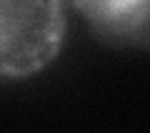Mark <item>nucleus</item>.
Segmentation results:
<instances>
[{
    "mask_svg": "<svg viewBox=\"0 0 150 133\" xmlns=\"http://www.w3.org/2000/svg\"><path fill=\"white\" fill-rule=\"evenodd\" d=\"M65 0H0V75L23 78L58 55Z\"/></svg>",
    "mask_w": 150,
    "mask_h": 133,
    "instance_id": "1",
    "label": "nucleus"
},
{
    "mask_svg": "<svg viewBox=\"0 0 150 133\" xmlns=\"http://www.w3.org/2000/svg\"><path fill=\"white\" fill-rule=\"evenodd\" d=\"M108 33H133L150 23V0H65Z\"/></svg>",
    "mask_w": 150,
    "mask_h": 133,
    "instance_id": "2",
    "label": "nucleus"
}]
</instances>
